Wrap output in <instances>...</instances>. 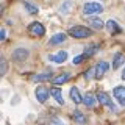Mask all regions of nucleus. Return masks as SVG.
Listing matches in <instances>:
<instances>
[{"instance_id": "nucleus-18", "label": "nucleus", "mask_w": 125, "mask_h": 125, "mask_svg": "<svg viewBox=\"0 0 125 125\" xmlns=\"http://www.w3.org/2000/svg\"><path fill=\"white\" fill-rule=\"evenodd\" d=\"M73 120L78 122V124H86V116L83 113H80V111H75L73 113Z\"/></svg>"}, {"instance_id": "nucleus-25", "label": "nucleus", "mask_w": 125, "mask_h": 125, "mask_svg": "<svg viewBox=\"0 0 125 125\" xmlns=\"http://www.w3.org/2000/svg\"><path fill=\"white\" fill-rule=\"evenodd\" d=\"M50 125H64V124H62L60 119H56V117H53V119L50 120Z\"/></svg>"}, {"instance_id": "nucleus-4", "label": "nucleus", "mask_w": 125, "mask_h": 125, "mask_svg": "<svg viewBox=\"0 0 125 125\" xmlns=\"http://www.w3.org/2000/svg\"><path fill=\"white\" fill-rule=\"evenodd\" d=\"M97 100H99L102 105H106V106H109V108H111V111H116V109H117L116 105L111 102V99H109V95H108L106 92H99V94H97Z\"/></svg>"}, {"instance_id": "nucleus-10", "label": "nucleus", "mask_w": 125, "mask_h": 125, "mask_svg": "<svg viewBox=\"0 0 125 125\" xmlns=\"http://www.w3.org/2000/svg\"><path fill=\"white\" fill-rule=\"evenodd\" d=\"M66 33H56V34H53L52 38H50V41H49V44L50 45H58V44H61V42H64L66 41Z\"/></svg>"}, {"instance_id": "nucleus-9", "label": "nucleus", "mask_w": 125, "mask_h": 125, "mask_svg": "<svg viewBox=\"0 0 125 125\" xmlns=\"http://www.w3.org/2000/svg\"><path fill=\"white\" fill-rule=\"evenodd\" d=\"M113 94H114V97L120 102V105L125 106V88L124 86H117V88H114Z\"/></svg>"}, {"instance_id": "nucleus-14", "label": "nucleus", "mask_w": 125, "mask_h": 125, "mask_svg": "<svg viewBox=\"0 0 125 125\" xmlns=\"http://www.w3.org/2000/svg\"><path fill=\"white\" fill-rule=\"evenodd\" d=\"M124 61H125L124 55L122 53H116L114 58H113V69H119L120 66L124 64Z\"/></svg>"}, {"instance_id": "nucleus-11", "label": "nucleus", "mask_w": 125, "mask_h": 125, "mask_svg": "<svg viewBox=\"0 0 125 125\" xmlns=\"http://www.w3.org/2000/svg\"><path fill=\"white\" fill-rule=\"evenodd\" d=\"M89 25L92 27V28H95V30H102L105 27V22L102 21V19H99V17H89Z\"/></svg>"}, {"instance_id": "nucleus-12", "label": "nucleus", "mask_w": 125, "mask_h": 125, "mask_svg": "<svg viewBox=\"0 0 125 125\" xmlns=\"http://www.w3.org/2000/svg\"><path fill=\"white\" fill-rule=\"evenodd\" d=\"M70 99H72L75 103H81L83 102V97H81L80 91H78V88H70Z\"/></svg>"}, {"instance_id": "nucleus-28", "label": "nucleus", "mask_w": 125, "mask_h": 125, "mask_svg": "<svg viewBox=\"0 0 125 125\" xmlns=\"http://www.w3.org/2000/svg\"><path fill=\"white\" fill-rule=\"evenodd\" d=\"M122 78L125 80V69H124V72H122Z\"/></svg>"}, {"instance_id": "nucleus-6", "label": "nucleus", "mask_w": 125, "mask_h": 125, "mask_svg": "<svg viewBox=\"0 0 125 125\" xmlns=\"http://www.w3.org/2000/svg\"><path fill=\"white\" fill-rule=\"evenodd\" d=\"M49 60L52 62L61 64V62H64L66 60H67V52H66V50H60V52L55 53V55H49Z\"/></svg>"}, {"instance_id": "nucleus-15", "label": "nucleus", "mask_w": 125, "mask_h": 125, "mask_svg": "<svg viewBox=\"0 0 125 125\" xmlns=\"http://www.w3.org/2000/svg\"><path fill=\"white\" fill-rule=\"evenodd\" d=\"M69 78H70V73L69 72H64V73H61V75H58V77L53 78V84H64Z\"/></svg>"}, {"instance_id": "nucleus-2", "label": "nucleus", "mask_w": 125, "mask_h": 125, "mask_svg": "<svg viewBox=\"0 0 125 125\" xmlns=\"http://www.w3.org/2000/svg\"><path fill=\"white\" fill-rule=\"evenodd\" d=\"M102 5L100 3H97V2H88V3H84V6H83V13L86 16H92V14H99L102 13Z\"/></svg>"}, {"instance_id": "nucleus-24", "label": "nucleus", "mask_w": 125, "mask_h": 125, "mask_svg": "<svg viewBox=\"0 0 125 125\" xmlns=\"http://www.w3.org/2000/svg\"><path fill=\"white\" fill-rule=\"evenodd\" d=\"M94 72H95V69H89V70H86V73H84V77L88 78H92V75H94Z\"/></svg>"}, {"instance_id": "nucleus-20", "label": "nucleus", "mask_w": 125, "mask_h": 125, "mask_svg": "<svg viewBox=\"0 0 125 125\" xmlns=\"http://www.w3.org/2000/svg\"><path fill=\"white\" fill-rule=\"evenodd\" d=\"M50 77H52V72H47V73H39V75H36L33 80L34 81H45V80H49Z\"/></svg>"}, {"instance_id": "nucleus-13", "label": "nucleus", "mask_w": 125, "mask_h": 125, "mask_svg": "<svg viewBox=\"0 0 125 125\" xmlns=\"http://www.w3.org/2000/svg\"><path fill=\"white\" fill-rule=\"evenodd\" d=\"M50 94H52V97H53V99L56 100L60 105H64V99H62V95H61V89H60V88H52Z\"/></svg>"}, {"instance_id": "nucleus-3", "label": "nucleus", "mask_w": 125, "mask_h": 125, "mask_svg": "<svg viewBox=\"0 0 125 125\" xmlns=\"http://www.w3.org/2000/svg\"><path fill=\"white\" fill-rule=\"evenodd\" d=\"M34 94H36V99H38L39 103H45L47 99H49V95H50V91L45 88V86H38Z\"/></svg>"}, {"instance_id": "nucleus-19", "label": "nucleus", "mask_w": 125, "mask_h": 125, "mask_svg": "<svg viewBox=\"0 0 125 125\" xmlns=\"http://www.w3.org/2000/svg\"><path fill=\"white\" fill-rule=\"evenodd\" d=\"M97 49H99L97 45H89V47H86V50H84V53H83V55H84L86 58H88V56H92V55L97 52Z\"/></svg>"}, {"instance_id": "nucleus-26", "label": "nucleus", "mask_w": 125, "mask_h": 125, "mask_svg": "<svg viewBox=\"0 0 125 125\" xmlns=\"http://www.w3.org/2000/svg\"><path fill=\"white\" fill-rule=\"evenodd\" d=\"M69 6H70V2H67V3H66V6L62 5V6L60 8V11H61V13H67V11H69Z\"/></svg>"}, {"instance_id": "nucleus-5", "label": "nucleus", "mask_w": 125, "mask_h": 125, "mask_svg": "<svg viewBox=\"0 0 125 125\" xmlns=\"http://www.w3.org/2000/svg\"><path fill=\"white\" fill-rule=\"evenodd\" d=\"M30 33L33 34V36H44V33H45V28H44V25L42 23H39V22H33L30 25Z\"/></svg>"}, {"instance_id": "nucleus-8", "label": "nucleus", "mask_w": 125, "mask_h": 125, "mask_svg": "<svg viewBox=\"0 0 125 125\" xmlns=\"http://www.w3.org/2000/svg\"><path fill=\"white\" fill-rule=\"evenodd\" d=\"M28 50L27 49H22V47H19V49H16L14 52H13V60L16 61H23V60H27L28 58Z\"/></svg>"}, {"instance_id": "nucleus-17", "label": "nucleus", "mask_w": 125, "mask_h": 125, "mask_svg": "<svg viewBox=\"0 0 125 125\" xmlns=\"http://www.w3.org/2000/svg\"><path fill=\"white\" fill-rule=\"evenodd\" d=\"M106 28H108L109 33H119V31H120L119 25H117V22H116V21H113V19L106 22Z\"/></svg>"}, {"instance_id": "nucleus-27", "label": "nucleus", "mask_w": 125, "mask_h": 125, "mask_svg": "<svg viewBox=\"0 0 125 125\" xmlns=\"http://www.w3.org/2000/svg\"><path fill=\"white\" fill-rule=\"evenodd\" d=\"M5 38H6V31L2 28V30H0V39H2V41H3V39H5Z\"/></svg>"}, {"instance_id": "nucleus-21", "label": "nucleus", "mask_w": 125, "mask_h": 125, "mask_svg": "<svg viewBox=\"0 0 125 125\" xmlns=\"http://www.w3.org/2000/svg\"><path fill=\"white\" fill-rule=\"evenodd\" d=\"M25 8H27V11H28L30 14H38V8L34 5H31L30 2H25Z\"/></svg>"}, {"instance_id": "nucleus-22", "label": "nucleus", "mask_w": 125, "mask_h": 125, "mask_svg": "<svg viewBox=\"0 0 125 125\" xmlns=\"http://www.w3.org/2000/svg\"><path fill=\"white\" fill-rule=\"evenodd\" d=\"M86 60V56H84V55H78V56H75V58H73V60H72V62H73V64H81V62H83Z\"/></svg>"}, {"instance_id": "nucleus-1", "label": "nucleus", "mask_w": 125, "mask_h": 125, "mask_svg": "<svg viewBox=\"0 0 125 125\" xmlns=\"http://www.w3.org/2000/svg\"><path fill=\"white\" fill-rule=\"evenodd\" d=\"M69 34H70L72 38L81 39V38H88V36H91V30L86 28V27L77 25V27H70V28H69Z\"/></svg>"}, {"instance_id": "nucleus-16", "label": "nucleus", "mask_w": 125, "mask_h": 125, "mask_svg": "<svg viewBox=\"0 0 125 125\" xmlns=\"http://www.w3.org/2000/svg\"><path fill=\"white\" fill-rule=\"evenodd\" d=\"M83 103H84L88 108H92L94 105H95V97H94L92 94H89V92H88V94H86V95L83 97Z\"/></svg>"}, {"instance_id": "nucleus-23", "label": "nucleus", "mask_w": 125, "mask_h": 125, "mask_svg": "<svg viewBox=\"0 0 125 125\" xmlns=\"http://www.w3.org/2000/svg\"><path fill=\"white\" fill-rule=\"evenodd\" d=\"M6 69H8V64H6V61L2 58V62H0V73H2V75H5V73H6Z\"/></svg>"}, {"instance_id": "nucleus-7", "label": "nucleus", "mask_w": 125, "mask_h": 125, "mask_svg": "<svg viewBox=\"0 0 125 125\" xmlns=\"http://www.w3.org/2000/svg\"><path fill=\"white\" fill-rule=\"evenodd\" d=\"M108 69H109V66H108L106 61L97 62V66H95V78H102L105 73L108 72Z\"/></svg>"}]
</instances>
